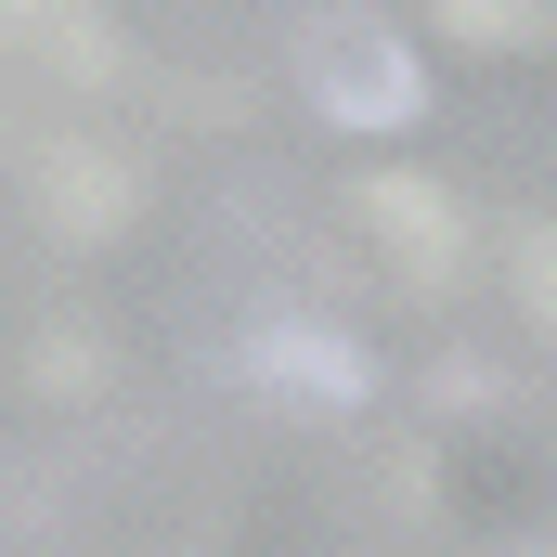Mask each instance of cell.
Segmentation results:
<instances>
[{
	"label": "cell",
	"instance_id": "cell-1",
	"mask_svg": "<svg viewBox=\"0 0 557 557\" xmlns=\"http://www.w3.org/2000/svg\"><path fill=\"white\" fill-rule=\"evenodd\" d=\"M298 91H311L337 131H403V117L428 104V65H416V39H389L376 13H311Z\"/></svg>",
	"mask_w": 557,
	"mask_h": 557
},
{
	"label": "cell",
	"instance_id": "cell-2",
	"mask_svg": "<svg viewBox=\"0 0 557 557\" xmlns=\"http://www.w3.org/2000/svg\"><path fill=\"white\" fill-rule=\"evenodd\" d=\"M260 376H273V389H324V403H350V389H363L350 337H324V324H273V337H260Z\"/></svg>",
	"mask_w": 557,
	"mask_h": 557
},
{
	"label": "cell",
	"instance_id": "cell-3",
	"mask_svg": "<svg viewBox=\"0 0 557 557\" xmlns=\"http://www.w3.org/2000/svg\"><path fill=\"white\" fill-rule=\"evenodd\" d=\"M454 506H467V519H519V506H532V454L467 441V454H454Z\"/></svg>",
	"mask_w": 557,
	"mask_h": 557
},
{
	"label": "cell",
	"instance_id": "cell-4",
	"mask_svg": "<svg viewBox=\"0 0 557 557\" xmlns=\"http://www.w3.org/2000/svg\"><path fill=\"white\" fill-rule=\"evenodd\" d=\"M376 221L403 234V260H416L428 285L454 273V221H441V195H416V182H376Z\"/></svg>",
	"mask_w": 557,
	"mask_h": 557
}]
</instances>
